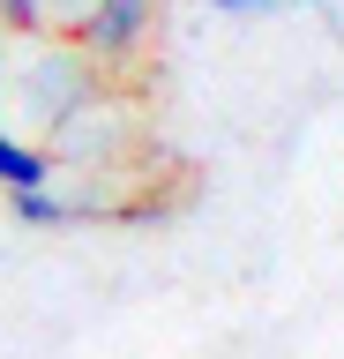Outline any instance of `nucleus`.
Listing matches in <instances>:
<instances>
[{
	"label": "nucleus",
	"instance_id": "20e7f679",
	"mask_svg": "<svg viewBox=\"0 0 344 359\" xmlns=\"http://www.w3.org/2000/svg\"><path fill=\"white\" fill-rule=\"evenodd\" d=\"M53 150L30 142V135H8L0 128V195H23V187H53Z\"/></svg>",
	"mask_w": 344,
	"mask_h": 359
},
{
	"label": "nucleus",
	"instance_id": "39448f33",
	"mask_svg": "<svg viewBox=\"0 0 344 359\" xmlns=\"http://www.w3.org/2000/svg\"><path fill=\"white\" fill-rule=\"evenodd\" d=\"M0 22L15 38H46V0H0Z\"/></svg>",
	"mask_w": 344,
	"mask_h": 359
},
{
	"label": "nucleus",
	"instance_id": "423d86ee",
	"mask_svg": "<svg viewBox=\"0 0 344 359\" xmlns=\"http://www.w3.org/2000/svg\"><path fill=\"white\" fill-rule=\"evenodd\" d=\"M83 15H90V0H46V30H60V38H75Z\"/></svg>",
	"mask_w": 344,
	"mask_h": 359
},
{
	"label": "nucleus",
	"instance_id": "6e6552de",
	"mask_svg": "<svg viewBox=\"0 0 344 359\" xmlns=\"http://www.w3.org/2000/svg\"><path fill=\"white\" fill-rule=\"evenodd\" d=\"M0 105H8V45H0Z\"/></svg>",
	"mask_w": 344,
	"mask_h": 359
},
{
	"label": "nucleus",
	"instance_id": "f257e3e1",
	"mask_svg": "<svg viewBox=\"0 0 344 359\" xmlns=\"http://www.w3.org/2000/svg\"><path fill=\"white\" fill-rule=\"evenodd\" d=\"M97 90H105V75H97V60L83 45H46L38 38L23 60H8V105L23 112L30 135H53L60 120H75Z\"/></svg>",
	"mask_w": 344,
	"mask_h": 359
},
{
	"label": "nucleus",
	"instance_id": "f03ea898",
	"mask_svg": "<svg viewBox=\"0 0 344 359\" xmlns=\"http://www.w3.org/2000/svg\"><path fill=\"white\" fill-rule=\"evenodd\" d=\"M128 128H135V120H128V112H120V97L113 90H97L90 105L75 112V120H60V128H53V165H60V172H113L120 165V150H128Z\"/></svg>",
	"mask_w": 344,
	"mask_h": 359
},
{
	"label": "nucleus",
	"instance_id": "7ed1b4c3",
	"mask_svg": "<svg viewBox=\"0 0 344 359\" xmlns=\"http://www.w3.org/2000/svg\"><path fill=\"white\" fill-rule=\"evenodd\" d=\"M158 38V0H90V15L75 22V38L97 67H135Z\"/></svg>",
	"mask_w": 344,
	"mask_h": 359
},
{
	"label": "nucleus",
	"instance_id": "0eeeda50",
	"mask_svg": "<svg viewBox=\"0 0 344 359\" xmlns=\"http://www.w3.org/2000/svg\"><path fill=\"white\" fill-rule=\"evenodd\" d=\"M217 15H277V8H292V0H209Z\"/></svg>",
	"mask_w": 344,
	"mask_h": 359
}]
</instances>
